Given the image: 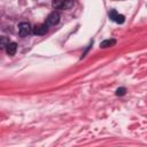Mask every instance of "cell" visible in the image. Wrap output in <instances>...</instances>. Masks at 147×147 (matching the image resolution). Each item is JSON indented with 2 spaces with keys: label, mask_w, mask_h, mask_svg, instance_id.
<instances>
[{
  "label": "cell",
  "mask_w": 147,
  "mask_h": 147,
  "mask_svg": "<svg viewBox=\"0 0 147 147\" xmlns=\"http://www.w3.org/2000/svg\"><path fill=\"white\" fill-rule=\"evenodd\" d=\"M75 1L74 0H54L53 1V7L59 8V9H70L74 6Z\"/></svg>",
  "instance_id": "1"
},
{
  "label": "cell",
  "mask_w": 147,
  "mask_h": 147,
  "mask_svg": "<svg viewBox=\"0 0 147 147\" xmlns=\"http://www.w3.org/2000/svg\"><path fill=\"white\" fill-rule=\"evenodd\" d=\"M59 21H60V15H59L56 11H53V13H51V14L47 16V18H46V24H47L48 26L56 25V24L59 23Z\"/></svg>",
  "instance_id": "2"
},
{
  "label": "cell",
  "mask_w": 147,
  "mask_h": 147,
  "mask_svg": "<svg viewBox=\"0 0 147 147\" xmlns=\"http://www.w3.org/2000/svg\"><path fill=\"white\" fill-rule=\"evenodd\" d=\"M30 32H31V28H30V24L29 23H26V22L20 23V25H18V33H20L21 37H25Z\"/></svg>",
  "instance_id": "3"
},
{
  "label": "cell",
  "mask_w": 147,
  "mask_h": 147,
  "mask_svg": "<svg viewBox=\"0 0 147 147\" xmlns=\"http://www.w3.org/2000/svg\"><path fill=\"white\" fill-rule=\"evenodd\" d=\"M109 18L111 20V21H114V22H116V23H119V24H122L123 22H124V16L123 15H121V14H118L116 10H111V11H109Z\"/></svg>",
  "instance_id": "4"
},
{
  "label": "cell",
  "mask_w": 147,
  "mask_h": 147,
  "mask_svg": "<svg viewBox=\"0 0 147 147\" xmlns=\"http://www.w3.org/2000/svg\"><path fill=\"white\" fill-rule=\"evenodd\" d=\"M47 30H48V25L45 23V24H40V25H36L34 28H33V30H32V32L34 33V34H45L46 32H47Z\"/></svg>",
  "instance_id": "5"
},
{
  "label": "cell",
  "mask_w": 147,
  "mask_h": 147,
  "mask_svg": "<svg viewBox=\"0 0 147 147\" xmlns=\"http://www.w3.org/2000/svg\"><path fill=\"white\" fill-rule=\"evenodd\" d=\"M16 49H17V45L15 42H9L8 46L6 47V52L8 55H14L16 53Z\"/></svg>",
  "instance_id": "6"
},
{
  "label": "cell",
  "mask_w": 147,
  "mask_h": 147,
  "mask_svg": "<svg viewBox=\"0 0 147 147\" xmlns=\"http://www.w3.org/2000/svg\"><path fill=\"white\" fill-rule=\"evenodd\" d=\"M116 44V40L115 39H106L103 41L100 42V47L101 48H107V47H110V46H114Z\"/></svg>",
  "instance_id": "7"
},
{
  "label": "cell",
  "mask_w": 147,
  "mask_h": 147,
  "mask_svg": "<svg viewBox=\"0 0 147 147\" xmlns=\"http://www.w3.org/2000/svg\"><path fill=\"white\" fill-rule=\"evenodd\" d=\"M8 44H9V40H8L6 37H2V38H1V44H0L1 48H2V49H6V47L8 46Z\"/></svg>",
  "instance_id": "8"
},
{
  "label": "cell",
  "mask_w": 147,
  "mask_h": 147,
  "mask_svg": "<svg viewBox=\"0 0 147 147\" xmlns=\"http://www.w3.org/2000/svg\"><path fill=\"white\" fill-rule=\"evenodd\" d=\"M125 88L124 87H121V88H117V91H116V95H123V94H125Z\"/></svg>",
  "instance_id": "9"
},
{
  "label": "cell",
  "mask_w": 147,
  "mask_h": 147,
  "mask_svg": "<svg viewBox=\"0 0 147 147\" xmlns=\"http://www.w3.org/2000/svg\"><path fill=\"white\" fill-rule=\"evenodd\" d=\"M116 1H117V0H116Z\"/></svg>",
  "instance_id": "10"
}]
</instances>
